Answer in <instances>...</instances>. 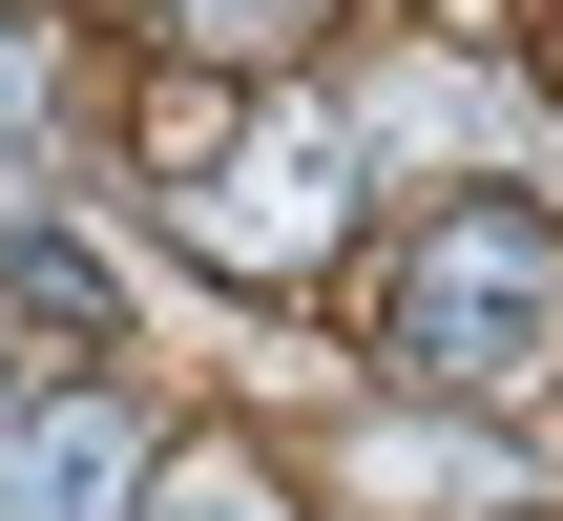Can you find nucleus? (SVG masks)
Segmentation results:
<instances>
[{"mask_svg":"<svg viewBox=\"0 0 563 521\" xmlns=\"http://www.w3.org/2000/svg\"><path fill=\"white\" fill-rule=\"evenodd\" d=\"M125 480H146V397L125 376H63V397L0 418V521H104Z\"/></svg>","mask_w":563,"mask_h":521,"instance_id":"obj_3","label":"nucleus"},{"mask_svg":"<svg viewBox=\"0 0 563 521\" xmlns=\"http://www.w3.org/2000/svg\"><path fill=\"white\" fill-rule=\"evenodd\" d=\"M334 230H355V146H334L313 104H292V125H251V146L188 188V251H209V271H251V292H292Z\"/></svg>","mask_w":563,"mask_h":521,"instance_id":"obj_2","label":"nucleus"},{"mask_svg":"<svg viewBox=\"0 0 563 521\" xmlns=\"http://www.w3.org/2000/svg\"><path fill=\"white\" fill-rule=\"evenodd\" d=\"M146 521H292V501H272L251 459H167V501H146Z\"/></svg>","mask_w":563,"mask_h":521,"instance_id":"obj_4","label":"nucleus"},{"mask_svg":"<svg viewBox=\"0 0 563 521\" xmlns=\"http://www.w3.org/2000/svg\"><path fill=\"white\" fill-rule=\"evenodd\" d=\"M397 376H439V397H501V376H543L563 355V230L522 188H460L418 251H397V334H376Z\"/></svg>","mask_w":563,"mask_h":521,"instance_id":"obj_1","label":"nucleus"},{"mask_svg":"<svg viewBox=\"0 0 563 521\" xmlns=\"http://www.w3.org/2000/svg\"><path fill=\"white\" fill-rule=\"evenodd\" d=\"M21 397H42V376H21V313H0V418H21Z\"/></svg>","mask_w":563,"mask_h":521,"instance_id":"obj_6","label":"nucleus"},{"mask_svg":"<svg viewBox=\"0 0 563 521\" xmlns=\"http://www.w3.org/2000/svg\"><path fill=\"white\" fill-rule=\"evenodd\" d=\"M0 125H42V21H0Z\"/></svg>","mask_w":563,"mask_h":521,"instance_id":"obj_5","label":"nucleus"}]
</instances>
